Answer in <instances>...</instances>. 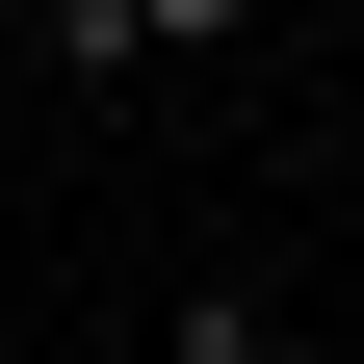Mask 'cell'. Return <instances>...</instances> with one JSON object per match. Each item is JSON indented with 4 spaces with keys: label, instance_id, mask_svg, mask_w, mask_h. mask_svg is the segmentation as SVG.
Instances as JSON below:
<instances>
[{
    "label": "cell",
    "instance_id": "cell-1",
    "mask_svg": "<svg viewBox=\"0 0 364 364\" xmlns=\"http://www.w3.org/2000/svg\"><path fill=\"white\" fill-rule=\"evenodd\" d=\"M156 364H287V312H260V287H182V312H156Z\"/></svg>",
    "mask_w": 364,
    "mask_h": 364
},
{
    "label": "cell",
    "instance_id": "cell-2",
    "mask_svg": "<svg viewBox=\"0 0 364 364\" xmlns=\"http://www.w3.org/2000/svg\"><path fill=\"white\" fill-rule=\"evenodd\" d=\"M130 53H260V0H130Z\"/></svg>",
    "mask_w": 364,
    "mask_h": 364
}]
</instances>
